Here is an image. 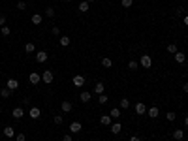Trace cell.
<instances>
[{
    "instance_id": "6da1fadb",
    "label": "cell",
    "mask_w": 188,
    "mask_h": 141,
    "mask_svg": "<svg viewBox=\"0 0 188 141\" xmlns=\"http://www.w3.org/2000/svg\"><path fill=\"white\" fill-rule=\"evenodd\" d=\"M53 79H55V74L51 72V70H45V72L41 74V81H43L45 85H51V83H53Z\"/></svg>"
},
{
    "instance_id": "7a4b0ae2",
    "label": "cell",
    "mask_w": 188,
    "mask_h": 141,
    "mask_svg": "<svg viewBox=\"0 0 188 141\" xmlns=\"http://www.w3.org/2000/svg\"><path fill=\"white\" fill-rule=\"evenodd\" d=\"M139 64H141L143 68H151L152 66V58L149 55H141V58H139Z\"/></svg>"
},
{
    "instance_id": "3957f363",
    "label": "cell",
    "mask_w": 188,
    "mask_h": 141,
    "mask_svg": "<svg viewBox=\"0 0 188 141\" xmlns=\"http://www.w3.org/2000/svg\"><path fill=\"white\" fill-rule=\"evenodd\" d=\"M6 87H8V88L11 90V92H13V90H17V88H19V81L11 77V79H8V81H6Z\"/></svg>"
},
{
    "instance_id": "277c9868",
    "label": "cell",
    "mask_w": 188,
    "mask_h": 141,
    "mask_svg": "<svg viewBox=\"0 0 188 141\" xmlns=\"http://www.w3.org/2000/svg\"><path fill=\"white\" fill-rule=\"evenodd\" d=\"M81 130H83V124H81V122L73 121L72 124H70V132H72V134H79Z\"/></svg>"
},
{
    "instance_id": "5b68a950",
    "label": "cell",
    "mask_w": 188,
    "mask_h": 141,
    "mask_svg": "<svg viewBox=\"0 0 188 141\" xmlns=\"http://www.w3.org/2000/svg\"><path fill=\"white\" fill-rule=\"evenodd\" d=\"M147 115H149L151 118H156V117L160 115V109L156 107V105H152V107H147Z\"/></svg>"
},
{
    "instance_id": "8992f818",
    "label": "cell",
    "mask_w": 188,
    "mask_h": 141,
    "mask_svg": "<svg viewBox=\"0 0 188 141\" xmlns=\"http://www.w3.org/2000/svg\"><path fill=\"white\" fill-rule=\"evenodd\" d=\"M72 83H73V87H83V85H85V77L83 75H73Z\"/></svg>"
},
{
    "instance_id": "52a82bcc",
    "label": "cell",
    "mask_w": 188,
    "mask_h": 141,
    "mask_svg": "<svg viewBox=\"0 0 188 141\" xmlns=\"http://www.w3.org/2000/svg\"><path fill=\"white\" fill-rule=\"evenodd\" d=\"M136 113L137 115H145V113H147V105H145L143 102H137L136 104Z\"/></svg>"
},
{
    "instance_id": "ba28073f",
    "label": "cell",
    "mask_w": 188,
    "mask_h": 141,
    "mask_svg": "<svg viewBox=\"0 0 188 141\" xmlns=\"http://www.w3.org/2000/svg\"><path fill=\"white\" fill-rule=\"evenodd\" d=\"M28 81H30L32 85H38V83L41 81V75H40L38 72H32V74L28 75Z\"/></svg>"
},
{
    "instance_id": "9c48e42d",
    "label": "cell",
    "mask_w": 188,
    "mask_h": 141,
    "mask_svg": "<svg viewBox=\"0 0 188 141\" xmlns=\"http://www.w3.org/2000/svg\"><path fill=\"white\" fill-rule=\"evenodd\" d=\"M28 115L34 118V121H36V118H40V117H41V109H40V107H30Z\"/></svg>"
},
{
    "instance_id": "30bf717a",
    "label": "cell",
    "mask_w": 188,
    "mask_h": 141,
    "mask_svg": "<svg viewBox=\"0 0 188 141\" xmlns=\"http://www.w3.org/2000/svg\"><path fill=\"white\" fill-rule=\"evenodd\" d=\"M60 109H62V113H70L73 109V105H72V102H62L60 104Z\"/></svg>"
},
{
    "instance_id": "8fae6325",
    "label": "cell",
    "mask_w": 188,
    "mask_h": 141,
    "mask_svg": "<svg viewBox=\"0 0 188 141\" xmlns=\"http://www.w3.org/2000/svg\"><path fill=\"white\" fill-rule=\"evenodd\" d=\"M36 60L40 62V64H43V62L47 60V53H45V51H38V53H36Z\"/></svg>"
},
{
    "instance_id": "7c38bea8",
    "label": "cell",
    "mask_w": 188,
    "mask_h": 141,
    "mask_svg": "<svg viewBox=\"0 0 188 141\" xmlns=\"http://www.w3.org/2000/svg\"><path fill=\"white\" fill-rule=\"evenodd\" d=\"M121 130H122L121 122H113V124H111V134H115V136H117V134H121Z\"/></svg>"
},
{
    "instance_id": "4fadbf2b",
    "label": "cell",
    "mask_w": 188,
    "mask_h": 141,
    "mask_svg": "<svg viewBox=\"0 0 188 141\" xmlns=\"http://www.w3.org/2000/svg\"><path fill=\"white\" fill-rule=\"evenodd\" d=\"M90 98H92V94H90V92H87V90H83V92H81V96H79V100H81L83 104H87V102H90Z\"/></svg>"
},
{
    "instance_id": "5bb4252c",
    "label": "cell",
    "mask_w": 188,
    "mask_h": 141,
    "mask_svg": "<svg viewBox=\"0 0 188 141\" xmlns=\"http://www.w3.org/2000/svg\"><path fill=\"white\" fill-rule=\"evenodd\" d=\"M103 90H106V85H103L102 81L94 85V92H96V94H103Z\"/></svg>"
},
{
    "instance_id": "9a60e30c",
    "label": "cell",
    "mask_w": 188,
    "mask_h": 141,
    "mask_svg": "<svg viewBox=\"0 0 188 141\" xmlns=\"http://www.w3.org/2000/svg\"><path fill=\"white\" fill-rule=\"evenodd\" d=\"M11 115H13V118H21V117L25 115V111H23V107H15V109L11 111Z\"/></svg>"
},
{
    "instance_id": "2e32d148",
    "label": "cell",
    "mask_w": 188,
    "mask_h": 141,
    "mask_svg": "<svg viewBox=\"0 0 188 141\" xmlns=\"http://www.w3.org/2000/svg\"><path fill=\"white\" fill-rule=\"evenodd\" d=\"M30 21H32V25H41V21H43V17H41L40 13H34V15L30 17Z\"/></svg>"
},
{
    "instance_id": "e0dca14e",
    "label": "cell",
    "mask_w": 188,
    "mask_h": 141,
    "mask_svg": "<svg viewBox=\"0 0 188 141\" xmlns=\"http://www.w3.org/2000/svg\"><path fill=\"white\" fill-rule=\"evenodd\" d=\"M184 137V132L181 130V128H177V130H173V139H177V141H181Z\"/></svg>"
},
{
    "instance_id": "ac0fdd59",
    "label": "cell",
    "mask_w": 188,
    "mask_h": 141,
    "mask_svg": "<svg viewBox=\"0 0 188 141\" xmlns=\"http://www.w3.org/2000/svg\"><path fill=\"white\" fill-rule=\"evenodd\" d=\"M58 44H60L62 47H68L70 44H72V40H70L68 36H60V38H58Z\"/></svg>"
},
{
    "instance_id": "d6986e66",
    "label": "cell",
    "mask_w": 188,
    "mask_h": 141,
    "mask_svg": "<svg viewBox=\"0 0 188 141\" xmlns=\"http://www.w3.org/2000/svg\"><path fill=\"white\" fill-rule=\"evenodd\" d=\"M111 121H113V118H111L109 115H102V117H100V124H103V126H109Z\"/></svg>"
},
{
    "instance_id": "ffe728a7",
    "label": "cell",
    "mask_w": 188,
    "mask_h": 141,
    "mask_svg": "<svg viewBox=\"0 0 188 141\" xmlns=\"http://www.w3.org/2000/svg\"><path fill=\"white\" fill-rule=\"evenodd\" d=\"M4 136L6 137H15V130H13L11 126H6L4 128Z\"/></svg>"
},
{
    "instance_id": "44dd1931",
    "label": "cell",
    "mask_w": 188,
    "mask_h": 141,
    "mask_svg": "<svg viewBox=\"0 0 188 141\" xmlns=\"http://www.w3.org/2000/svg\"><path fill=\"white\" fill-rule=\"evenodd\" d=\"M173 56H175V60L179 62V64H183V62L186 60V56H184V53H181V51H177L175 55H173Z\"/></svg>"
},
{
    "instance_id": "7402d4cb",
    "label": "cell",
    "mask_w": 188,
    "mask_h": 141,
    "mask_svg": "<svg viewBox=\"0 0 188 141\" xmlns=\"http://www.w3.org/2000/svg\"><path fill=\"white\" fill-rule=\"evenodd\" d=\"M102 66L103 68H111V66H113V60H111L109 56H103V58H102Z\"/></svg>"
},
{
    "instance_id": "603a6c76",
    "label": "cell",
    "mask_w": 188,
    "mask_h": 141,
    "mask_svg": "<svg viewBox=\"0 0 188 141\" xmlns=\"http://www.w3.org/2000/svg\"><path fill=\"white\" fill-rule=\"evenodd\" d=\"M109 117H111V118H119V117H121V107H115V109H111Z\"/></svg>"
},
{
    "instance_id": "cb8c5ba5",
    "label": "cell",
    "mask_w": 188,
    "mask_h": 141,
    "mask_svg": "<svg viewBox=\"0 0 188 141\" xmlns=\"http://www.w3.org/2000/svg\"><path fill=\"white\" fill-rule=\"evenodd\" d=\"M0 34H2V36H10V34H11V28L10 26H0Z\"/></svg>"
},
{
    "instance_id": "d4e9b609",
    "label": "cell",
    "mask_w": 188,
    "mask_h": 141,
    "mask_svg": "<svg viewBox=\"0 0 188 141\" xmlns=\"http://www.w3.org/2000/svg\"><path fill=\"white\" fill-rule=\"evenodd\" d=\"M25 51H26V53H34V51H36V45H34L32 41H28V44L25 45Z\"/></svg>"
},
{
    "instance_id": "484cf974",
    "label": "cell",
    "mask_w": 188,
    "mask_h": 141,
    "mask_svg": "<svg viewBox=\"0 0 188 141\" xmlns=\"http://www.w3.org/2000/svg\"><path fill=\"white\" fill-rule=\"evenodd\" d=\"M0 96H2V98H10V96H11V90H10L8 87H6V88L0 90Z\"/></svg>"
},
{
    "instance_id": "4316f807",
    "label": "cell",
    "mask_w": 188,
    "mask_h": 141,
    "mask_svg": "<svg viewBox=\"0 0 188 141\" xmlns=\"http://www.w3.org/2000/svg\"><path fill=\"white\" fill-rule=\"evenodd\" d=\"M130 107V100H128V98H122V100H121V109H128Z\"/></svg>"
},
{
    "instance_id": "83f0119b",
    "label": "cell",
    "mask_w": 188,
    "mask_h": 141,
    "mask_svg": "<svg viewBox=\"0 0 188 141\" xmlns=\"http://www.w3.org/2000/svg\"><path fill=\"white\" fill-rule=\"evenodd\" d=\"M79 11H81V13H87V11H88V2H81V4H79Z\"/></svg>"
},
{
    "instance_id": "f1b7e54d",
    "label": "cell",
    "mask_w": 188,
    "mask_h": 141,
    "mask_svg": "<svg viewBox=\"0 0 188 141\" xmlns=\"http://www.w3.org/2000/svg\"><path fill=\"white\" fill-rule=\"evenodd\" d=\"M17 10L19 11H25L26 10V2H25V0H19V2H17Z\"/></svg>"
},
{
    "instance_id": "f546056e",
    "label": "cell",
    "mask_w": 188,
    "mask_h": 141,
    "mask_svg": "<svg viewBox=\"0 0 188 141\" xmlns=\"http://www.w3.org/2000/svg\"><path fill=\"white\" fill-rule=\"evenodd\" d=\"M168 53H169V55H175V53H177V45H175V44H169V45H168Z\"/></svg>"
},
{
    "instance_id": "4dcf8cb0",
    "label": "cell",
    "mask_w": 188,
    "mask_h": 141,
    "mask_svg": "<svg viewBox=\"0 0 188 141\" xmlns=\"http://www.w3.org/2000/svg\"><path fill=\"white\" fill-rule=\"evenodd\" d=\"M166 118H168L169 122H173V121H175V118H177V115H175V113H173V111H168V115H166Z\"/></svg>"
},
{
    "instance_id": "1f68e13d",
    "label": "cell",
    "mask_w": 188,
    "mask_h": 141,
    "mask_svg": "<svg viewBox=\"0 0 188 141\" xmlns=\"http://www.w3.org/2000/svg\"><path fill=\"white\" fill-rule=\"evenodd\" d=\"M122 8H132V4H134V0H121Z\"/></svg>"
},
{
    "instance_id": "d6a6232c",
    "label": "cell",
    "mask_w": 188,
    "mask_h": 141,
    "mask_svg": "<svg viewBox=\"0 0 188 141\" xmlns=\"http://www.w3.org/2000/svg\"><path fill=\"white\" fill-rule=\"evenodd\" d=\"M128 68H130V70H137V68H139V64H137L136 60H130V62H128Z\"/></svg>"
},
{
    "instance_id": "836d02e7",
    "label": "cell",
    "mask_w": 188,
    "mask_h": 141,
    "mask_svg": "<svg viewBox=\"0 0 188 141\" xmlns=\"http://www.w3.org/2000/svg\"><path fill=\"white\" fill-rule=\"evenodd\" d=\"M98 104H102V105L107 104V96H106V94H100V96H98Z\"/></svg>"
},
{
    "instance_id": "e575fe53",
    "label": "cell",
    "mask_w": 188,
    "mask_h": 141,
    "mask_svg": "<svg viewBox=\"0 0 188 141\" xmlns=\"http://www.w3.org/2000/svg\"><path fill=\"white\" fill-rule=\"evenodd\" d=\"M15 141H26V136H25V134H15Z\"/></svg>"
},
{
    "instance_id": "d590c367",
    "label": "cell",
    "mask_w": 188,
    "mask_h": 141,
    "mask_svg": "<svg viewBox=\"0 0 188 141\" xmlns=\"http://www.w3.org/2000/svg\"><path fill=\"white\" fill-rule=\"evenodd\" d=\"M53 121H55V124H62V121H64V118H62V115H55Z\"/></svg>"
},
{
    "instance_id": "8d00e7d4",
    "label": "cell",
    "mask_w": 188,
    "mask_h": 141,
    "mask_svg": "<svg viewBox=\"0 0 188 141\" xmlns=\"http://www.w3.org/2000/svg\"><path fill=\"white\" fill-rule=\"evenodd\" d=\"M45 15L49 17V19H51V17H55V10H53V8H47V10H45Z\"/></svg>"
},
{
    "instance_id": "74e56055",
    "label": "cell",
    "mask_w": 188,
    "mask_h": 141,
    "mask_svg": "<svg viewBox=\"0 0 188 141\" xmlns=\"http://www.w3.org/2000/svg\"><path fill=\"white\" fill-rule=\"evenodd\" d=\"M62 141H73L72 139V134H64V136H62Z\"/></svg>"
},
{
    "instance_id": "f35d334b",
    "label": "cell",
    "mask_w": 188,
    "mask_h": 141,
    "mask_svg": "<svg viewBox=\"0 0 188 141\" xmlns=\"http://www.w3.org/2000/svg\"><path fill=\"white\" fill-rule=\"evenodd\" d=\"M51 32L55 34V36H58V34H60V28H58V26H53V28H51Z\"/></svg>"
},
{
    "instance_id": "ab89813d",
    "label": "cell",
    "mask_w": 188,
    "mask_h": 141,
    "mask_svg": "<svg viewBox=\"0 0 188 141\" xmlns=\"http://www.w3.org/2000/svg\"><path fill=\"white\" fill-rule=\"evenodd\" d=\"M4 25H6V15L0 13V26H4Z\"/></svg>"
},
{
    "instance_id": "60d3db41",
    "label": "cell",
    "mask_w": 188,
    "mask_h": 141,
    "mask_svg": "<svg viewBox=\"0 0 188 141\" xmlns=\"http://www.w3.org/2000/svg\"><path fill=\"white\" fill-rule=\"evenodd\" d=\"M130 141H141V137H137V136H132V137H130Z\"/></svg>"
},
{
    "instance_id": "b9f144b4",
    "label": "cell",
    "mask_w": 188,
    "mask_h": 141,
    "mask_svg": "<svg viewBox=\"0 0 188 141\" xmlns=\"http://www.w3.org/2000/svg\"><path fill=\"white\" fill-rule=\"evenodd\" d=\"M183 90H184V92H188V81H186V83L183 85Z\"/></svg>"
},
{
    "instance_id": "7bdbcfd3",
    "label": "cell",
    "mask_w": 188,
    "mask_h": 141,
    "mask_svg": "<svg viewBox=\"0 0 188 141\" xmlns=\"http://www.w3.org/2000/svg\"><path fill=\"white\" fill-rule=\"evenodd\" d=\"M184 126H186V128H188V115L184 117Z\"/></svg>"
},
{
    "instance_id": "ee69618b",
    "label": "cell",
    "mask_w": 188,
    "mask_h": 141,
    "mask_svg": "<svg viewBox=\"0 0 188 141\" xmlns=\"http://www.w3.org/2000/svg\"><path fill=\"white\" fill-rule=\"evenodd\" d=\"M184 25L188 26V15H184Z\"/></svg>"
},
{
    "instance_id": "f6af8a7d",
    "label": "cell",
    "mask_w": 188,
    "mask_h": 141,
    "mask_svg": "<svg viewBox=\"0 0 188 141\" xmlns=\"http://www.w3.org/2000/svg\"><path fill=\"white\" fill-rule=\"evenodd\" d=\"M85 2H88V4H90V2H94V0H85Z\"/></svg>"
},
{
    "instance_id": "bcb514c9",
    "label": "cell",
    "mask_w": 188,
    "mask_h": 141,
    "mask_svg": "<svg viewBox=\"0 0 188 141\" xmlns=\"http://www.w3.org/2000/svg\"><path fill=\"white\" fill-rule=\"evenodd\" d=\"M66 2H72V0H66Z\"/></svg>"
},
{
    "instance_id": "7dc6e473",
    "label": "cell",
    "mask_w": 188,
    "mask_h": 141,
    "mask_svg": "<svg viewBox=\"0 0 188 141\" xmlns=\"http://www.w3.org/2000/svg\"><path fill=\"white\" fill-rule=\"evenodd\" d=\"M0 136H2V132H0Z\"/></svg>"
}]
</instances>
